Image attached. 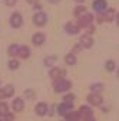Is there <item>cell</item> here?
<instances>
[{
	"label": "cell",
	"instance_id": "17",
	"mask_svg": "<svg viewBox=\"0 0 119 121\" xmlns=\"http://www.w3.org/2000/svg\"><path fill=\"white\" fill-rule=\"evenodd\" d=\"M17 56H20V58H23V59H27L29 56H30V49H29L27 46H19V53H17Z\"/></svg>",
	"mask_w": 119,
	"mask_h": 121
},
{
	"label": "cell",
	"instance_id": "16",
	"mask_svg": "<svg viewBox=\"0 0 119 121\" xmlns=\"http://www.w3.org/2000/svg\"><path fill=\"white\" fill-rule=\"evenodd\" d=\"M12 105H13V110L16 111V112L23 111V108H24V102H23L22 98H14L13 102H12Z\"/></svg>",
	"mask_w": 119,
	"mask_h": 121
},
{
	"label": "cell",
	"instance_id": "1",
	"mask_svg": "<svg viewBox=\"0 0 119 121\" xmlns=\"http://www.w3.org/2000/svg\"><path fill=\"white\" fill-rule=\"evenodd\" d=\"M53 88H55L56 92H65V91H69L72 88V82L69 79L60 78V79H56L53 82Z\"/></svg>",
	"mask_w": 119,
	"mask_h": 121
},
{
	"label": "cell",
	"instance_id": "33",
	"mask_svg": "<svg viewBox=\"0 0 119 121\" xmlns=\"http://www.w3.org/2000/svg\"><path fill=\"white\" fill-rule=\"evenodd\" d=\"M85 121H96V120H95V118H93V117H89V118H86V120H85Z\"/></svg>",
	"mask_w": 119,
	"mask_h": 121
},
{
	"label": "cell",
	"instance_id": "21",
	"mask_svg": "<svg viewBox=\"0 0 119 121\" xmlns=\"http://www.w3.org/2000/svg\"><path fill=\"white\" fill-rule=\"evenodd\" d=\"M55 62H56V56H55V55L46 56V59H44V65H46V66H49V68H53Z\"/></svg>",
	"mask_w": 119,
	"mask_h": 121
},
{
	"label": "cell",
	"instance_id": "26",
	"mask_svg": "<svg viewBox=\"0 0 119 121\" xmlns=\"http://www.w3.org/2000/svg\"><path fill=\"white\" fill-rule=\"evenodd\" d=\"M85 6H76L75 7V14H76V16H80V14H83L85 13Z\"/></svg>",
	"mask_w": 119,
	"mask_h": 121
},
{
	"label": "cell",
	"instance_id": "13",
	"mask_svg": "<svg viewBox=\"0 0 119 121\" xmlns=\"http://www.w3.org/2000/svg\"><path fill=\"white\" fill-rule=\"evenodd\" d=\"M87 102L91 104V105H100V102H102V97H100V94H89L87 95Z\"/></svg>",
	"mask_w": 119,
	"mask_h": 121
},
{
	"label": "cell",
	"instance_id": "7",
	"mask_svg": "<svg viewBox=\"0 0 119 121\" xmlns=\"http://www.w3.org/2000/svg\"><path fill=\"white\" fill-rule=\"evenodd\" d=\"M23 23V17H22V14L20 13H13L12 16H10V26L12 27H20Z\"/></svg>",
	"mask_w": 119,
	"mask_h": 121
},
{
	"label": "cell",
	"instance_id": "24",
	"mask_svg": "<svg viewBox=\"0 0 119 121\" xmlns=\"http://www.w3.org/2000/svg\"><path fill=\"white\" fill-rule=\"evenodd\" d=\"M115 60H112V59H109V60H106V64H105V68H106V71L108 72H112L113 69H115Z\"/></svg>",
	"mask_w": 119,
	"mask_h": 121
},
{
	"label": "cell",
	"instance_id": "5",
	"mask_svg": "<svg viewBox=\"0 0 119 121\" xmlns=\"http://www.w3.org/2000/svg\"><path fill=\"white\" fill-rule=\"evenodd\" d=\"M65 30H66V33H69V35H76V33H79L80 27H79L78 22H67L65 25Z\"/></svg>",
	"mask_w": 119,
	"mask_h": 121
},
{
	"label": "cell",
	"instance_id": "20",
	"mask_svg": "<svg viewBox=\"0 0 119 121\" xmlns=\"http://www.w3.org/2000/svg\"><path fill=\"white\" fill-rule=\"evenodd\" d=\"M7 53L10 55V56H17V53H19V45H10L9 46V49H7Z\"/></svg>",
	"mask_w": 119,
	"mask_h": 121
},
{
	"label": "cell",
	"instance_id": "8",
	"mask_svg": "<svg viewBox=\"0 0 119 121\" xmlns=\"http://www.w3.org/2000/svg\"><path fill=\"white\" fill-rule=\"evenodd\" d=\"M80 45H82V48H85V49H89V48H92L93 46V39H92V36L91 35H82L80 36V42H79Z\"/></svg>",
	"mask_w": 119,
	"mask_h": 121
},
{
	"label": "cell",
	"instance_id": "11",
	"mask_svg": "<svg viewBox=\"0 0 119 121\" xmlns=\"http://www.w3.org/2000/svg\"><path fill=\"white\" fill-rule=\"evenodd\" d=\"M65 75H66L65 69H60V68H52L50 69V78H53L55 81L60 79V78H65Z\"/></svg>",
	"mask_w": 119,
	"mask_h": 121
},
{
	"label": "cell",
	"instance_id": "19",
	"mask_svg": "<svg viewBox=\"0 0 119 121\" xmlns=\"http://www.w3.org/2000/svg\"><path fill=\"white\" fill-rule=\"evenodd\" d=\"M9 114V105L3 101H0V117H6Z\"/></svg>",
	"mask_w": 119,
	"mask_h": 121
},
{
	"label": "cell",
	"instance_id": "18",
	"mask_svg": "<svg viewBox=\"0 0 119 121\" xmlns=\"http://www.w3.org/2000/svg\"><path fill=\"white\" fill-rule=\"evenodd\" d=\"M65 117H66V121H79L80 120L79 112H75V111H69Z\"/></svg>",
	"mask_w": 119,
	"mask_h": 121
},
{
	"label": "cell",
	"instance_id": "2",
	"mask_svg": "<svg viewBox=\"0 0 119 121\" xmlns=\"http://www.w3.org/2000/svg\"><path fill=\"white\" fill-rule=\"evenodd\" d=\"M93 14L92 13H83L79 16V20H78V25L79 27H89L92 26V22H93Z\"/></svg>",
	"mask_w": 119,
	"mask_h": 121
},
{
	"label": "cell",
	"instance_id": "29",
	"mask_svg": "<svg viewBox=\"0 0 119 121\" xmlns=\"http://www.w3.org/2000/svg\"><path fill=\"white\" fill-rule=\"evenodd\" d=\"M26 95H27L29 98H33V97H35V94H33L32 89H26Z\"/></svg>",
	"mask_w": 119,
	"mask_h": 121
},
{
	"label": "cell",
	"instance_id": "36",
	"mask_svg": "<svg viewBox=\"0 0 119 121\" xmlns=\"http://www.w3.org/2000/svg\"><path fill=\"white\" fill-rule=\"evenodd\" d=\"M118 75H119V71H118Z\"/></svg>",
	"mask_w": 119,
	"mask_h": 121
},
{
	"label": "cell",
	"instance_id": "15",
	"mask_svg": "<svg viewBox=\"0 0 119 121\" xmlns=\"http://www.w3.org/2000/svg\"><path fill=\"white\" fill-rule=\"evenodd\" d=\"M35 110H36V114L42 117V115H46V114H48L49 107H48V104H46V102H39V104L36 105V108H35Z\"/></svg>",
	"mask_w": 119,
	"mask_h": 121
},
{
	"label": "cell",
	"instance_id": "30",
	"mask_svg": "<svg viewBox=\"0 0 119 121\" xmlns=\"http://www.w3.org/2000/svg\"><path fill=\"white\" fill-rule=\"evenodd\" d=\"M6 4L7 6H14L16 4V0H6Z\"/></svg>",
	"mask_w": 119,
	"mask_h": 121
},
{
	"label": "cell",
	"instance_id": "6",
	"mask_svg": "<svg viewBox=\"0 0 119 121\" xmlns=\"http://www.w3.org/2000/svg\"><path fill=\"white\" fill-rule=\"evenodd\" d=\"M73 108V104L72 102H62L57 105V114L59 115H66L69 111H72Z\"/></svg>",
	"mask_w": 119,
	"mask_h": 121
},
{
	"label": "cell",
	"instance_id": "37",
	"mask_svg": "<svg viewBox=\"0 0 119 121\" xmlns=\"http://www.w3.org/2000/svg\"><path fill=\"white\" fill-rule=\"evenodd\" d=\"M0 121H3V120H0Z\"/></svg>",
	"mask_w": 119,
	"mask_h": 121
},
{
	"label": "cell",
	"instance_id": "35",
	"mask_svg": "<svg viewBox=\"0 0 119 121\" xmlns=\"http://www.w3.org/2000/svg\"><path fill=\"white\" fill-rule=\"evenodd\" d=\"M75 2H78V3H83L85 0H75Z\"/></svg>",
	"mask_w": 119,
	"mask_h": 121
},
{
	"label": "cell",
	"instance_id": "28",
	"mask_svg": "<svg viewBox=\"0 0 119 121\" xmlns=\"http://www.w3.org/2000/svg\"><path fill=\"white\" fill-rule=\"evenodd\" d=\"M4 121H14V115L13 114H7L4 117Z\"/></svg>",
	"mask_w": 119,
	"mask_h": 121
},
{
	"label": "cell",
	"instance_id": "25",
	"mask_svg": "<svg viewBox=\"0 0 119 121\" xmlns=\"http://www.w3.org/2000/svg\"><path fill=\"white\" fill-rule=\"evenodd\" d=\"M9 68H10L12 71L17 69V68H19V62H17L16 59H10V60H9Z\"/></svg>",
	"mask_w": 119,
	"mask_h": 121
},
{
	"label": "cell",
	"instance_id": "9",
	"mask_svg": "<svg viewBox=\"0 0 119 121\" xmlns=\"http://www.w3.org/2000/svg\"><path fill=\"white\" fill-rule=\"evenodd\" d=\"M14 94V88L12 85H6L3 88H0V99H4V98H9Z\"/></svg>",
	"mask_w": 119,
	"mask_h": 121
},
{
	"label": "cell",
	"instance_id": "12",
	"mask_svg": "<svg viewBox=\"0 0 119 121\" xmlns=\"http://www.w3.org/2000/svg\"><path fill=\"white\" fill-rule=\"evenodd\" d=\"M79 115H80V118L83 117L85 120L86 118H89V117H92V114H93V111H92V108L91 107H87V105H82V107L79 108Z\"/></svg>",
	"mask_w": 119,
	"mask_h": 121
},
{
	"label": "cell",
	"instance_id": "31",
	"mask_svg": "<svg viewBox=\"0 0 119 121\" xmlns=\"http://www.w3.org/2000/svg\"><path fill=\"white\" fill-rule=\"evenodd\" d=\"M27 3H30V4H35V3H37V0H27Z\"/></svg>",
	"mask_w": 119,
	"mask_h": 121
},
{
	"label": "cell",
	"instance_id": "32",
	"mask_svg": "<svg viewBox=\"0 0 119 121\" xmlns=\"http://www.w3.org/2000/svg\"><path fill=\"white\" fill-rule=\"evenodd\" d=\"M48 2H49V3H59L60 0H48Z\"/></svg>",
	"mask_w": 119,
	"mask_h": 121
},
{
	"label": "cell",
	"instance_id": "22",
	"mask_svg": "<svg viewBox=\"0 0 119 121\" xmlns=\"http://www.w3.org/2000/svg\"><path fill=\"white\" fill-rule=\"evenodd\" d=\"M65 62H66L67 65H75V64H76V56L73 55V53H67V55L65 56Z\"/></svg>",
	"mask_w": 119,
	"mask_h": 121
},
{
	"label": "cell",
	"instance_id": "27",
	"mask_svg": "<svg viewBox=\"0 0 119 121\" xmlns=\"http://www.w3.org/2000/svg\"><path fill=\"white\" fill-rule=\"evenodd\" d=\"M63 99H65V102H72L73 99H75V95H73V94H66L63 97Z\"/></svg>",
	"mask_w": 119,
	"mask_h": 121
},
{
	"label": "cell",
	"instance_id": "10",
	"mask_svg": "<svg viewBox=\"0 0 119 121\" xmlns=\"http://www.w3.org/2000/svg\"><path fill=\"white\" fill-rule=\"evenodd\" d=\"M93 9L100 14L103 13L106 9H108V3H106V0H95L93 2Z\"/></svg>",
	"mask_w": 119,
	"mask_h": 121
},
{
	"label": "cell",
	"instance_id": "3",
	"mask_svg": "<svg viewBox=\"0 0 119 121\" xmlns=\"http://www.w3.org/2000/svg\"><path fill=\"white\" fill-rule=\"evenodd\" d=\"M48 22V16H46V13H43V12H37L36 14H33V23L39 27L44 26Z\"/></svg>",
	"mask_w": 119,
	"mask_h": 121
},
{
	"label": "cell",
	"instance_id": "23",
	"mask_svg": "<svg viewBox=\"0 0 119 121\" xmlns=\"http://www.w3.org/2000/svg\"><path fill=\"white\" fill-rule=\"evenodd\" d=\"M103 89V84H92L91 85V91H93V94H99Z\"/></svg>",
	"mask_w": 119,
	"mask_h": 121
},
{
	"label": "cell",
	"instance_id": "34",
	"mask_svg": "<svg viewBox=\"0 0 119 121\" xmlns=\"http://www.w3.org/2000/svg\"><path fill=\"white\" fill-rule=\"evenodd\" d=\"M116 23H118V26H119V13L116 14Z\"/></svg>",
	"mask_w": 119,
	"mask_h": 121
},
{
	"label": "cell",
	"instance_id": "14",
	"mask_svg": "<svg viewBox=\"0 0 119 121\" xmlns=\"http://www.w3.org/2000/svg\"><path fill=\"white\" fill-rule=\"evenodd\" d=\"M46 40V36H44V33L42 32H37L32 36V42L36 45V46H40V45H43V42Z\"/></svg>",
	"mask_w": 119,
	"mask_h": 121
},
{
	"label": "cell",
	"instance_id": "4",
	"mask_svg": "<svg viewBox=\"0 0 119 121\" xmlns=\"http://www.w3.org/2000/svg\"><path fill=\"white\" fill-rule=\"evenodd\" d=\"M113 17H115V10H113V9H106L103 13L99 14L98 20H99V22H102V20H105V22H112Z\"/></svg>",
	"mask_w": 119,
	"mask_h": 121
}]
</instances>
